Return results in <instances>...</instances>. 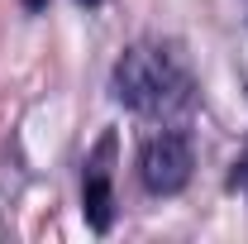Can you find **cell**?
Masks as SVG:
<instances>
[{
	"label": "cell",
	"instance_id": "3",
	"mask_svg": "<svg viewBox=\"0 0 248 244\" xmlns=\"http://www.w3.org/2000/svg\"><path fill=\"white\" fill-rule=\"evenodd\" d=\"M110 153H115V134L100 139L95 158L86 163V182H81V211L91 220V230H110V220H115V192H110V168H105Z\"/></svg>",
	"mask_w": 248,
	"mask_h": 244
},
{
	"label": "cell",
	"instance_id": "5",
	"mask_svg": "<svg viewBox=\"0 0 248 244\" xmlns=\"http://www.w3.org/2000/svg\"><path fill=\"white\" fill-rule=\"evenodd\" d=\"M43 5H48V0H24V10H43Z\"/></svg>",
	"mask_w": 248,
	"mask_h": 244
},
{
	"label": "cell",
	"instance_id": "4",
	"mask_svg": "<svg viewBox=\"0 0 248 244\" xmlns=\"http://www.w3.org/2000/svg\"><path fill=\"white\" fill-rule=\"evenodd\" d=\"M234 182H239V187H244V192H248V158H244V168L234 173Z\"/></svg>",
	"mask_w": 248,
	"mask_h": 244
},
{
	"label": "cell",
	"instance_id": "1",
	"mask_svg": "<svg viewBox=\"0 0 248 244\" xmlns=\"http://www.w3.org/2000/svg\"><path fill=\"white\" fill-rule=\"evenodd\" d=\"M186 87H191V77H186L182 58L172 48L134 43L115 62V96H120L129 110H139V115H162V110L182 105Z\"/></svg>",
	"mask_w": 248,
	"mask_h": 244
},
{
	"label": "cell",
	"instance_id": "6",
	"mask_svg": "<svg viewBox=\"0 0 248 244\" xmlns=\"http://www.w3.org/2000/svg\"><path fill=\"white\" fill-rule=\"evenodd\" d=\"M81 5H100V0H81Z\"/></svg>",
	"mask_w": 248,
	"mask_h": 244
},
{
	"label": "cell",
	"instance_id": "2",
	"mask_svg": "<svg viewBox=\"0 0 248 244\" xmlns=\"http://www.w3.org/2000/svg\"><path fill=\"white\" fill-rule=\"evenodd\" d=\"M191 168H196V153L186 134H157L139 153V177L153 196H177L191 182Z\"/></svg>",
	"mask_w": 248,
	"mask_h": 244
}]
</instances>
